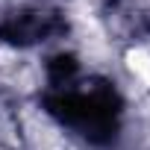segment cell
<instances>
[{
	"instance_id": "1",
	"label": "cell",
	"mask_w": 150,
	"mask_h": 150,
	"mask_svg": "<svg viewBox=\"0 0 150 150\" xmlns=\"http://www.w3.org/2000/svg\"><path fill=\"white\" fill-rule=\"evenodd\" d=\"M50 30H59V24L50 21V18L24 15V18H12L0 27V38L9 41V44H33V41L44 38Z\"/></svg>"
},
{
	"instance_id": "2",
	"label": "cell",
	"mask_w": 150,
	"mask_h": 150,
	"mask_svg": "<svg viewBox=\"0 0 150 150\" xmlns=\"http://www.w3.org/2000/svg\"><path fill=\"white\" fill-rule=\"evenodd\" d=\"M47 74H50V83L65 86V83L74 77V74H77V62H74V56H56V59L50 62Z\"/></svg>"
}]
</instances>
